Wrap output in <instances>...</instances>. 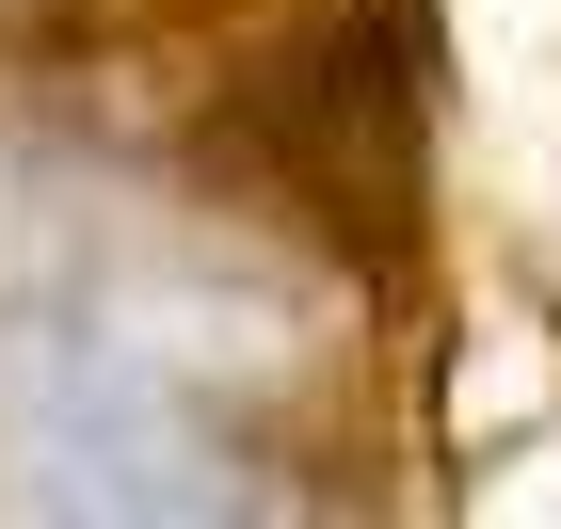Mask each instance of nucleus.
<instances>
[{
	"instance_id": "1",
	"label": "nucleus",
	"mask_w": 561,
	"mask_h": 529,
	"mask_svg": "<svg viewBox=\"0 0 561 529\" xmlns=\"http://www.w3.org/2000/svg\"><path fill=\"white\" fill-rule=\"evenodd\" d=\"M353 449L257 417L241 386H209L176 337L33 289L0 306V514L48 529H257V514H321Z\"/></svg>"
},
{
	"instance_id": "2",
	"label": "nucleus",
	"mask_w": 561,
	"mask_h": 529,
	"mask_svg": "<svg viewBox=\"0 0 561 529\" xmlns=\"http://www.w3.org/2000/svg\"><path fill=\"white\" fill-rule=\"evenodd\" d=\"M145 0H0V65L16 48H96V33H129Z\"/></svg>"
}]
</instances>
